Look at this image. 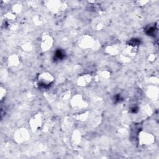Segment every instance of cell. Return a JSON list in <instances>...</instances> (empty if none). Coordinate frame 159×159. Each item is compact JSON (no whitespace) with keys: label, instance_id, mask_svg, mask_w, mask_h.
Listing matches in <instances>:
<instances>
[{"label":"cell","instance_id":"cell-1","mask_svg":"<svg viewBox=\"0 0 159 159\" xmlns=\"http://www.w3.org/2000/svg\"><path fill=\"white\" fill-rule=\"evenodd\" d=\"M53 81V77L49 73H42L38 76V83L40 86H47Z\"/></svg>","mask_w":159,"mask_h":159},{"label":"cell","instance_id":"cell-2","mask_svg":"<svg viewBox=\"0 0 159 159\" xmlns=\"http://www.w3.org/2000/svg\"><path fill=\"white\" fill-rule=\"evenodd\" d=\"M139 140L140 145H149L154 142L155 137L150 133L141 132L139 135Z\"/></svg>","mask_w":159,"mask_h":159},{"label":"cell","instance_id":"cell-3","mask_svg":"<svg viewBox=\"0 0 159 159\" xmlns=\"http://www.w3.org/2000/svg\"><path fill=\"white\" fill-rule=\"evenodd\" d=\"M52 43H53V40L50 35H46L42 37L41 46L43 50H45V51L48 50V49L50 48L52 46Z\"/></svg>","mask_w":159,"mask_h":159},{"label":"cell","instance_id":"cell-4","mask_svg":"<svg viewBox=\"0 0 159 159\" xmlns=\"http://www.w3.org/2000/svg\"><path fill=\"white\" fill-rule=\"evenodd\" d=\"M85 102L83 100L81 97L80 96H76L73 98L72 100V106L73 107L80 109L83 108L85 106Z\"/></svg>","mask_w":159,"mask_h":159},{"label":"cell","instance_id":"cell-5","mask_svg":"<svg viewBox=\"0 0 159 159\" xmlns=\"http://www.w3.org/2000/svg\"><path fill=\"white\" fill-rule=\"evenodd\" d=\"M93 40L90 36H83L80 40V45L83 48H89L93 45Z\"/></svg>","mask_w":159,"mask_h":159},{"label":"cell","instance_id":"cell-6","mask_svg":"<svg viewBox=\"0 0 159 159\" xmlns=\"http://www.w3.org/2000/svg\"><path fill=\"white\" fill-rule=\"evenodd\" d=\"M31 126L33 129H35L34 130H37L40 125H42V119L41 117L39 116V115L36 116L34 117V119L31 120Z\"/></svg>","mask_w":159,"mask_h":159},{"label":"cell","instance_id":"cell-7","mask_svg":"<svg viewBox=\"0 0 159 159\" xmlns=\"http://www.w3.org/2000/svg\"><path fill=\"white\" fill-rule=\"evenodd\" d=\"M91 78L88 75H85L81 76L78 80V84L81 86H86L88 83L91 81Z\"/></svg>","mask_w":159,"mask_h":159},{"label":"cell","instance_id":"cell-8","mask_svg":"<svg viewBox=\"0 0 159 159\" xmlns=\"http://www.w3.org/2000/svg\"><path fill=\"white\" fill-rule=\"evenodd\" d=\"M107 52H108L109 53L112 54V55H116V54L118 52L117 48L116 47H113V46L108 47L107 48Z\"/></svg>","mask_w":159,"mask_h":159},{"label":"cell","instance_id":"cell-9","mask_svg":"<svg viewBox=\"0 0 159 159\" xmlns=\"http://www.w3.org/2000/svg\"><path fill=\"white\" fill-rule=\"evenodd\" d=\"M65 56V53L61 50H57L55 53V57L58 59H62Z\"/></svg>","mask_w":159,"mask_h":159},{"label":"cell","instance_id":"cell-10","mask_svg":"<svg viewBox=\"0 0 159 159\" xmlns=\"http://www.w3.org/2000/svg\"><path fill=\"white\" fill-rule=\"evenodd\" d=\"M75 138L76 139H80V136H79V135H76L75 136ZM77 142H79V143H80V140H75V143H77Z\"/></svg>","mask_w":159,"mask_h":159}]
</instances>
